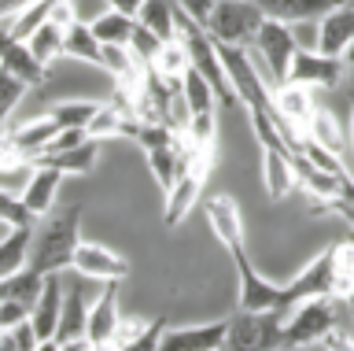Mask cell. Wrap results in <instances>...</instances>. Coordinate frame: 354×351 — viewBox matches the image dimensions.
Instances as JSON below:
<instances>
[{"instance_id": "cell-6", "label": "cell", "mask_w": 354, "mask_h": 351, "mask_svg": "<svg viewBox=\"0 0 354 351\" xmlns=\"http://www.w3.org/2000/svg\"><path fill=\"white\" fill-rule=\"evenodd\" d=\"M232 267L240 278V296H236V311H281V281H270L266 273L251 262L248 248H232L229 251Z\"/></svg>"}, {"instance_id": "cell-27", "label": "cell", "mask_w": 354, "mask_h": 351, "mask_svg": "<svg viewBox=\"0 0 354 351\" xmlns=\"http://www.w3.org/2000/svg\"><path fill=\"white\" fill-rule=\"evenodd\" d=\"M30 233H33V226H11L8 233L0 237V278H8V273L26 267Z\"/></svg>"}, {"instance_id": "cell-30", "label": "cell", "mask_w": 354, "mask_h": 351, "mask_svg": "<svg viewBox=\"0 0 354 351\" xmlns=\"http://www.w3.org/2000/svg\"><path fill=\"white\" fill-rule=\"evenodd\" d=\"M96 67H104L115 82H129V78H137V74H144V67L133 60L129 45H100V63Z\"/></svg>"}, {"instance_id": "cell-26", "label": "cell", "mask_w": 354, "mask_h": 351, "mask_svg": "<svg viewBox=\"0 0 354 351\" xmlns=\"http://www.w3.org/2000/svg\"><path fill=\"white\" fill-rule=\"evenodd\" d=\"M181 100H185V111L188 115H199V111H218V100H214V89H210V82L203 78L199 71L185 67L181 71Z\"/></svg>"}, {"instance_id": "cell-24", "label": "cell", "mask_w": 354, "mask_h": 351, "mask_svg": "<svg viewBox=\"0 0 354 351\" xmlns=\"http://www.w3.org/2000/svg\"><path fill=\"white\" fill-rule=\"evenodd\" d=\"M303 137H310L314 145L328 148V152H336V156H347V126H343L339 118L332 115L328 107H321V104L314 107V115L306 118Z\"/></svg>"}, {"instance_id": "cell-16", "label": "cell", "mask_w": 354, "mask_h": 351, "mask_svg": "<svg viewBox=\"0 0 354 351\" xmlns=\"http://www.w3.org/2000/svg\"><path fill=\"white\" fill-rule=\"evenodd\" d=\"M262 156V185L266 196L273 204H281L288 192H295V167H292V152L284 145H259Z\"/></svg>"}, {"instance_id": "cell-23", "label": "cell", "mask_w": 354, "mask_h": 351, "mask_svg": "<svg viewBox=\"0 0 354 351\" xmlns=\"http://www.w3.org/2000/svg\"><path fill=\"white\" fill-rule=\"evenodd\" d=\"M254 4H259L262 19H277V23L295 26V23H306V19L325 15L339 0H254Z\"/></svg>"}, {"instance_id": "cell-9", "label": "cell", "mask_w": 354, "mask_h": 351, "mask_svg": "<svg viewBox=\"0 0 354 351\" xmlns=\"http://www.w3.org/2000/svg\"><path fill=\"white\" fill-rule=\"evenodd\" d=\"M85 314H88V296L82 292V285H71L63 292L59 322H55V333L44 344V351H93L85 340Z\"/></svg>"}, {"instance_id": "cell-1", "label": "cell", "mask_w": 354, "mask_h": 351, "mask_svg": "<svg viewBox=\"0 0 354 351\" xmlns=\"http://www.w3.org/2000/svg\"><path fill=\"white\" fill-rule=\"evenodd\" d=\"M351 285H354V248L351 240H339V244L317 251L292 281H281V314L303 300H314V296H332V300L347 303Z\"/></svg>"}, {"instance_id": "cell-10", "label": "cell", "mask_w": 354, "mask_h": 351, "mask_svg": "<svg viewBox=\"0 0 354 351\" xmlns=\"http://www.w3.org/2000/svg\"><path fill=\"white\" fill-rule=\"evenodd\" d=\"M347 74V60L321 56L317 48H295L292 63H288V78L292 85H306V89H336Z\"/></svg>"}, {"instance_id": "cell-11", "label": "cell", "mask_w": 354, "mask_h": 351, "mask_svg": "<svg viewBox=\"0 0 354 351\" xmlns=\"http://www.w3.org/2000/svg\"><path fill=\"white\" fill-rule=\"evenodd\" d=\"M351 41H354V15H351V4H347V0H339L336 8H328L325 15H317L314 48L321 52V56L351 60Z\"/></svg>"}, {"instance_id": "cell-19", "label": "cell", "mask_w": 354, "mask_h": 351, "mask_svg": "<svg viewBox=\"0 0 354 351\" xmlns=\"http://www.w3.org/2000/svg\"><path fill=\"white\" fill-rule=\"evenodd\" d=\"M0 71H8L11 78H19L26 89H37V85L48 82V67L26 48V41H8V45H0Z\"/></svg>"}, {"instance_id": "cell-36", "label": "cell", "mask_w": 354, "mask_h": 351, "mask_svg": "<svg viewBox=\"0 0 354 351\" xmlns=\"http://www.w3.org/2000/svg\"><path fill=\"white\" fill-rule=\"evenodd\" d=\"M162 329H166V318H155V322H144V329L137 333V340L129 344V351H151V348H159V336H162Z\"/></svg>"}, {"instance_id": "cell-21", "label": "cell", "mask_w": 354, "mask_h": 351, "mask_svg": "<svg viewBox=\"0 0 354 351\" xmlns=\"http://www.w3.org/2000/svg\"><path fill=\"white\" fill-rule=\"evenodd\" d=\"M133 126H137V118H129L122 107H115L111 100H100L96 111L88 115V123L82 126V134L88 141H111V137H133Z\"/></svg>"}, {"instance_id": "cell-39", "label": "cell", "mask_w": 354, "mask_h": 351, "mask_svg": "<svg viewBox=\"0 0 354 351\" xmlns=\"http://www.w3.org/2000/svg\"><path fill=\"white\" fill-rule=\"evenodd\" d=\"M107 8H115V12H126V15H133L137 19V8L144 4V0H104Z\"/></svg>"}, {"instance_id": "cell-28", "label": "cell", "mask_w": 354, "mask_h": 351, "mask_svg": "<svg viewBox=\"0 0 354 351\" xmlns=\"http://www.w3.org/2000/svg\"><path fill=\"white\" fill-rule=\"evenodd\" d=\"M133 26H137V19L126 15V12H115V8H107L104 15H96L93 23H88V30H93V37L100 45H126Z\"/></svg>"}, {"instance_id": "cell-14", "label": "cell", "mask_w": 354, "mask_h": 351, "mask_svg": "<svg viewBox=\"0 0 354 351\" xmlns=\"http://www.w3.org/2000/svg\"><path fill=\"white\" fill-rule=\"evenodd\" d=\"M118 285L122 281H104V289L93 303H88V314H85V340L88 348H107L111 333H115L118 318H122V307H118Z\"/></svg>"}, {"instance_id": "cell-38", "label": "cell", "mask_w": 354, "mask_h": 351, "mask_svg": "<svg viewBox=\"0 0 354 351\" xmlns=\"http://www.w3.org/2000/svg\"><path fill=\"white\" fill-rule=\"evenodd\" d=\"M174 4H177V12H185L196 26H207V15H210V8H214V0H174Z\"/></svg>"}, {"instance_id": "cell-25", "label": "cell", "mask_w": 354, "mask_h": 351, "mask_svg": "<svg viewBox=\"0 0 354 351\" xmlns=\"http://www.w3.org/2000/svg\"><path fill=\"white\" fill-rule=\"evenodd\" d=\"M59 60H77V63H100V41L93 37V30L82 19H74L63 30V45H59Z\"/></svg>"}, {"instance_id": "cell-15", "label": "cell", "mask_w": 354, "mask_h": 351, "mask_svg": "<svg viewBox=\"0 0 354 351\" xmlns=\"http://www.w3.org/2000/svg\"><path fill=\"white\" fill-rule=\"evenodd\" d=\"M225 318L218 322H203V325H185V329H162L159 348L162 351H214L225 348Z\"/></svg>"}, {"instance_id": "cell-17", "label": "cell", "mask_w": 354, "mask_h": 351, "mask_svg": "<svg viewBox=\"0 0 354 351\" xmlns=\"http://www.w3.org/2000/svg\"><path fill=\"white\" fill-rule=\"evenodd\" d=\"M59 185H63V174L55 167H44V163H33V174L30 181L22 185L19 200L22 207L30 211V218L37 222V218H44L55 207V196H59Z\"/></svg>"}, {"instance_id": "cell-37", "label": "cell", "mask_w": 354, "mask_h": 351, "mask_svg": "<svg viewBox=\"0 0 354 351\" xmlns=\"http://www.w3.org/2000/svg\"><path fill=\"white\" fill-rule=\"evenodd\" d=\"M30 318V307L19 303V300H0V329H11L19 322H26Z\"/></svg>"}, {"instance_id": "cell-12", "label": "cell", "mask_w": 354, "mask_h": 351, "mask_svg": "<svg viewBox=\"0 0 354 351\" xmlns=\"http://www.w3.org/2000/svg\"><path fill=\"white\" fill-rule=\"evenodd\" d=\"M203 215H207V229L214 233V240L225 251L243 244V211L229 192H214L203 200Z\"/></svg>"}, {"instance_id": "cell-20", "label": "cell", "mask_w": 354, "mask_h": 351, "mask_svg": "<svg viewBox=\"0 0 354 351\" xmlns=\"http://www.w3.org/2000/svg\"><path fill=\"white\" fill-rule=\"evenodd\" d=\"M55 134H59V123H55V118H48V115H41V118H30V123H22V126H11L8 134H4V141H8L11 152H19V156L33 159L37 152L48 148V141H52Z\"/></svg>"}, {"instance_id": "cell-8", "label": "cell", "mask_w": 354, "mask_h": 351, "mask_svg": "<svg viewBox=\"0 0 354 351\" xmlns=\"http://www.w3.org/2000/svg\"><path fill=\"white\" fill-rule=\"evenodd\" d=\"M71 273L85 281H126L129 273V259L118 255L111 244H100V240H77L74 244V255H71Z\"/></svg>"}, {"instance_id": "cell-18", "label": "cell", "mask_w": 354, "mask_h": 351, "mask_svg": "<svg viewBox=\"0 0 354 351\" xmlns=\"http://www.w3.org/2000/svg\"><path fill=\"white\" fill-rule=\"evenodd\" d=\"M270 107H273V115L281 118V123L295 126L299 134H303V126H306V118L314 115L317 100H314V89L284 82V85H277V89H270Z\"/></svg>"}, {"instance_id": "cell-33", "label": "cell", "mask_w": 354, "mask_h": 351, "mask_svg": "<svg viewBox=\"0 0 354 351\" xmlns=\"http://www.w3.org/2000/svg\"><path fill=\"white\" fill-rule=\"evenodd\" d=\"M96 104L100 100H59V104H52L44 115L55 118L59 126H77V129H82L88 123V115L96 111Z\"/></svg>"}, {"instance_id": "cell-3", "label": "cell", "mask_w": 354, "mask_h": 351, "mask_svg": "<svg viewBox=\"0 0 354 351\" xmlns=\"http://www.w3.org/2000/svg\"><path fill=\"white\" fill-rule=\"evenodd\" d=\"M332 333H339V300H332V296L303 300L288 307L281 318V348L328 344Z\"/></svg>"}, {"instance_id": "cell-35", "label": "cell", "mask_w": 354, "mask_h": 351, "mask_svg": "<svg viewBox=\"0 0 354 351\" xmlns=\"http://www.w3.org/2000/svg\"><path fill=\"white\" fill-rule=\"evenodd\" d=\"M126 45H129L133 60H137L140 67H151V63H155V52H159V45H162V41L155 37L151 30H144V26L137 23V26H133V34H129V41H126Z\"/></svg>"}, {"instance_id": "cell-2", "label": "cell", "mask_w": 354, "mask_h": 351, "mask_svg": "<svg viewBox=\"0 0 354 351\" xmlns=\"http://www.w3.org/2000/svg\"><path fill=\"white\" fill-rule=\"evenodd\" d=\"M82 240V207H63V211H48L44 226L37 233H30V251H26V267L33 273H63L71 270L74 244Z\"/></svg>"}, {"instance_id": "cell-34", "label": "cell", "mask_w": 354, "mask_h": 351, "mask_svg": "<svg viewBox=\"0 0 354 351\" xmlns=\"http://www.w3.org/2000/svg\"><path fill=\"white\" fill-rule=\"evenodd\" d=\"M22 96H26V85L19 78H11L8 71H0V134H8L11 115H15V107L22 104Z\"/></svg>"}, {"instance_id": "cell-32", "label": "cell", "mask_w": 354, "mask_h": 351, "mask_svg": "<svg viewBox=\"0 0 354 351\" xmlns=\"http://www.w3.org/2000/svg\"><path fill=\"white\" fill-rule=\"evenodd\" d=\"M30 174H33V163L26 156H19V152H4L0 156V192H11V196H19L22 192V185L30 181Z\"/></svg>"}, {"instance_id": "cell-4", "label": "cell", "mask_w": 354, "mask_h": 351, "mask_svg": "<svg viewBox=\"0 0 354 351\" xmlns=\"http://www.w3.org/2000/svg\"><path fill=\"white\" fill-rule=\"evenodd\" d=\"M295 48H299V37H295L292 26H288V23H277V19H262V26L254 30L248 52H251L254 67H259L262 82L270 85V89L284 85L288 63H292Z\"/></svg>"}, {"instance_id": "cell-31", "label": "cell", "mask_w": 354, "mask_h": 351, "mask_svg": "<svg viewBox=\"0 0 354 351\" xmlns=\"http://www.w3.org/2000/svg\"><path fill=\"white\" fill-rule=\"evenodd\" d=\"M59 45H63V26H55L52 19H44V23L26 37V48L44 63V67H52V63L59 60Z\"/></svg>"}, {"instance_id": "cell-22", "label": "cell", "mask_w": 354, "mask_h": 351, "mask_svg": "<svg viewBox=\"0 0 354 351\" xmlns=\"http://www.w3.org/2000/svg\"><path fill=\"white\" fill-rule=\"evenodd\" d=\"M96 156H100V141H77L71 148H59V152H41L33 156L30 163H44V167H55L66 178V174H88L96 167Z\"/></svg>"}, {"instance_id": "cell-29", "label": "cell", "mask_w": 354, "mask_h": 351, "mask_svg": "<svg viewBox=\"0 0 354 351\" xmlns=\"http://www.w3.org/2000/svg\"><path fill=\"white\" fill-rule=\"evenodd\" d=\"M137 23L144 30H151L159 41H170L174 34V0H144L137 8Z\"/></svg>"}, {"instance_id": "cell-7", "label": "cell", "mask_w": 354, "mask_h": 351, "mask_svg": "<svg viewBox=\"0 0 354 351\" xmlns=\"http://www.w3.org/2000/svg\"><path fill=\"white\" fill-rule=\"evenodd\" d=\"M225 322V348H281V311H236Z\"/></svg>"}, {"instance_id": "cell-13", "label": "cell", "mask_w": 354, "mask_h": 351, "mask_svg": "<svg viewBox=\"0 0 354 351\" xmlns=\"http://www.w3.org/2000/svg\"><path fill=\"white\" fill-rule=\"evenodd\" d=\"M59 307H63V273H44L37 300L30 303V325L33 336H37V351H44V344L52 340L55 322H59Z\"/></svg>"}, {"instance_id": "cell-5", "label": "cell", "mask_w": 354, "mask_h": 351, "mask_svg": "<svg viewBox=\"0 0 354 351\" xmlns=\"http://www.w3.org/2000/svg\"><path fill=\"white\" fill-rule=\"evenodd\" d=\"M259 26H262V12H259L254 0H214V8H210L203 30L214 41L248 48Z\"/></svg>"}]
</instances>
